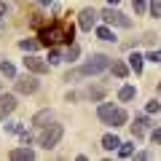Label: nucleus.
<instances>
[{"instance_id":"obj_1","label":"nucleus","mask_w":161,"mask_h":161,"mask_svg":"<svg viewBox=\"0 0 161 161\" xmlns=\"http://www.w3.org/2000/svg\"><path fill=\"white\" fill-rule=\"evenodd\" d=\"M110 64H113V59H110L108 54H92V57H89L83 64H80V67H75V70H67L64 80L70 83V80H78V78L99 75V73H105V70H110Z\"/></svg>"},{"instance_id":"obj_2","label":"nucleus","mask_w":161,"mask_h":161,"mask_svg":"<svg viewBox=\"0 0 161 161\" xmlns=\"http://www.w3.org/2000/svg\"><path fill=\"white\" fill-rule=\"evenodd\" d=\"M75 43V30L67 27V24H51V27L40 30V43L43 46H57V43Z\"/></svg>"},{"instance_id":"obj_3","label":"nucleus","mask_w":161,"mask_h":161,"mask_svg":"<svg viewBox=\"0 0 161 161\" xmlns=\"http://www.w3.org/2000/svg\"><path fill=\"white\" fill-rule=\"evenodd\" d=\"M62 137H64V126H62V124H57V121L38 129V145L43 150H54L59 142H62Z\"/></svg>"},{"instance_id":"obj_4","label":"nucleus","mask_w":161,"mask_h":161,"mask_svg":"<svg viewBox=\"0 0 161 161\" xmlns=\"http://www.w3.org/2000/svg\"><path fill=\"white\" fill-rule=\"evenodd\" d=\"M99 16H102V22H105V24H110V27H121V30H129V27H132V19L124 16V14H121L115 6L102 8V11H99Z\"/></svg>"},{"instance_id":"obj_5","label":"nucleus","mask_w":161,"mask_h":161,"mask_svg":"<svg viewBox=\"0 0 161 161\" xmlns=\"http://www.w3.org/2000/svg\"><path fill=\"white\" fill-rule=\"evenodd\" d=\"M14 86H16L19 94H35L40 89V80H38V75H35V73H30V70H27V75H16V78H14Z\"/></svg>"},{"instance_id":"obj_6","label":"nucleus","mask_w":161,"mask_h":161,"mask_svg":"<svg viewBox=\"0 0 161 161\" xmlns=\"http://www.w3.org/2000/svg\"><path fill=\"white\" fill-rule=\"evenodd\" d=\"M99 11L97 8H92V6H86V8H80V14H78V27L83 30V32H92L94 27H97V22H99Z\"/></svg>"},{"instance_id":"obj_7","label":"nucleus","mask_w":161,"mask_h":161,"mask_svg":"<svg viewBox=\"0 0 161 161\" xmlns=\"http://www.w3.org/2000/svg\"><path fill=\"white\" fill-rule=\"evenodd\" d=\"M22 62H24V70H30V73H35V75H46L48 70H51L48 59H40V57H35V54H27Z\"/></svg>"},{"instance_id":"obj_8","label":"nucleus","mask_w":161,"mask_h":161,"mask_svg":"<svg viewBox=\"0 0 161 161\" xmlns=\"http://www.w3.org/2000/svg\"><path fill=\"white\" fill-rule=\"evenodd\" d=\"M16 94H0V121H6L16 110Z\"/></svg>"},{"instance_id":"obj_9","label":"nucleus","mask_w":161,"mask_h":161,"mask_svg":"<svg viewBox=\"0 0 161 161\" xmlns=\"http://www.w3.org/2000/svg\"><path fill=\"white\" fill-rule=\"evenodd\" d=\"M8 158H11V161H32V158H35V150L30 148V145L11 148V150H8Z\"/></svg>"},{"instance_id":"obj_10","label":"nucleus","mask_w":161,"mask_h":161,"mask_svg":"<svg viewBox=\"0 0 161 161\" xmlns=\"http://www.w3.org/2000/svg\"><path fill=\"white\" fill-rule=\"evenodd\" d=\"M148 126H150V118H148V113H140V115H134V124H132V134L134 137H142L145 132H148Z\"/></svg>"},{"instance_id":"obj_11","label":"nucleus","mask_w":161,"mask_h":161,"mask_svg":"<svg viewBox=\"0 0 161 161\" xmlns=\"http://www.w3.org/2000/svg\"><path fill=\"white\" fill-rule=\"evenodd\" d=\"M126 59H129V70H132L134 75H140V73H142V67H145V54H140V51H132Z\"/></svg>"},{"instance_id":"obj_12","label":"nucleus","mask_w":161,"mask_h":161,"mask_svg":"<svg viewBox=\"0 0 161 161\" xmlns=\"http://www.w3.org/2000/svg\"><path fill=\"white\" fill-rule=\"evenodd\" d=\"M94 35H97L99 40H105V43H115V40H118L110 24H99V27H94Z\"/></svg>"},{"instance_id":"obj_13","label":"nucleus","mask_w":161,"mask_h":161,"mask_svg":"<svg viewBox=\"0 0 161 161\" xmlns=\"http://www.w3.org/2000/svg\"><path fill=\"white\" fill-rule=\"evenodd\" d=\"M115 108H118V105H113V102H99V108H97V118L102 121V124H108V121L113 118Z\"/></svg>"},{"instance_id":"obj_14","label":"nucleus","mask_w":161,"mask_h":161,"mask_svg":"<svg viewBox=\"0 0 161 161\" xmlns=\"http://www.w3.org/2000/svg\"><path fill=\"white\" fill-rule=\"evenodd\" d=\"M126 121H129V113L124 108H115V113H113V118L108 121V126H113V129H118V126H126Z\"/></svg>"},{"instance_id":"obj_15","label":"nucleus","mask_w":161,"mask_h":161,"mask_svg":"<svg viewBox=\"0 0 161 161\" xmlns=\"http://www.w3.org/2000/svg\"><path fill=\"white\" fill-rule=\"evenodd\" d=\"M134 97H137V86H132V83H124L118 89V102H132Z\"/></svg>"},{"instance_id":"obj_16","label":"nucleus","mask_w":161,"mask_h":161,"mask_svg":"<svg viewBox=\"0 0 161 161\" xmlns=\"http://www.w3.org/2000/svg\"><path fill=\"white\" fill-rule=\"evenodd\" d=\"M99 142H102V148H105V150H118L121 137H118V134H113V132H108L102 140H99Z\"/></svg>"},{"instance_id":"obj_17","label":"nucleus","mask_w":161,"mask_h":161,"mask_svg":"<svg viewBox=\"0 0 161 161\" xmlns=\"http://www.w3.org/2000/svg\"><path fill=\"white\" fill-rule=\"evenodd\" d=\"M110 73L115 75V78H126L129 75V64L121 62V59H113V64H110Z\"/></svg>"},{"instance_id":"obj_18","label":"nucleus","mask_w":161,"mask_h":161,"mask_svg":"<svg viewBox=\"0 0 161 161\" xmlns=\"http://www.w3.org/2000/svg\"><path fill=\"white\" fill-rule=\"evenodd\" d=\"M19 48H22L24 54H35L40 48V40H32V38H24V40H19Z\"/></svg>"},{"instance_id":"obj_19","label":"nucleus","mask_w":161,"mask_h":161,"mask_svg":"<svg viewBox=\"0 0 161 161\" xmlns=\"http://www.w3.org/2000/svg\"><path fill=\"white\" fill-rule=\"evenodd\" d=\"M59 62H64V51L62 48H57V46H51V51H48V64H59Z\"/></svg>"},{"instance_id":"obj_20","label":"nucleus","mask_w":161,"mask_h":161,"mask_svg":"<svg viewBox=\"0 0 161 161\" xmlns=\"http://www.w3.org/2000/svg\"><path fill=\"white\" fill-rule=\"evenodd\" d=\"M78 57H80V46L78 43H70L67 51H64V59H67V62H78Z\"/></svg>"},{"instance_id":"obj_21","label":"nucleus","mask_w":161,"mask_h":161,"mask_svg":"<svg viewBox=\"0 0 161 161\" xmlns=\"http://www.w3.org/2000/svg\"><path fill=\"white\" fill-rule=\"evenodd\" d=\"M118 156L121 158H132L134 156V142H121L118 145Z\"/></svg>"},{"instance_id":"obj_22","label":"nucleus","mask_w":161,"mask_h":161,"mask_svg":"<svg viewBox=\"0 0 161 161\" xmlns=\"http://www.w3.org/2000/svg\"><path fill=\"white\" fill-rule=\"evenodd\" d=\"M86 97L92 99V102H102V97H105V89H102V86H92V89L86 92Z\"/></svg>"},{"instance_id":"obj_23","label":"nucleus","mask_w":161,"mask_h":161,"mask_svg":"<svg viewBox=\"0 0 161 161\" xmlns=\"http://www.w3.org/2000/svg\"><path fill=\"white\" fill-rule=\"evenodd\" d=\"M0 73L6 75L8 80H14V78H16V67H14L11 62H0Z\"/></svg>"},{"instance_id":"obj_24","label":"nucleus","mask_w":161,"mask_h":161,"mask_svg":"<svg viewBox=\"0 0 161 161\" xmlns=\"http://www.w3.org/2000/svg\"><path fill=\"white\" fill-rule=\"evenodd\" d=\"M24 124L22 121H6V134H22Z\"/></svg>"},{"instance_id":"obj_25","label":"nucleus","mask_w":161,"mask_h":161,"mask_svg":"<svg viewBox=\"0 0 161 161\" xmlns=\"http://www.w3.org/2000/svg\"><path fill=\"white\" fill-rule=\"evenodd\" d=\"M35 132H38V126H35ZM35 132H27V126H24V129H22V134H19V142H22V145H32Z\"/></svg>"},{"instance_id":"obj_26","label":"nucleus","mask_w":161,"mask_h":161,"mask_svg":"<svg viewBox=\"0 0 161 161\" xmlns=\"http://www.w3.org/2000/svg\"><path fill=\"white\" fill-rule=\"evenodd\" d=\"M43 121H51V110H40V113L32 118V124L40 129V126H43Z\"/></svg>"},{"instance_id":"obj_27","label":"nucleus","mask_w":161,"mask_h":161,"mask_svg":"<svg viewBox=\"0 0 161 161\" xmlns=\"http://www.w3.org/2000/svg\"><path fill=\"white\" fill-rule=\"evenodd\" d=\"M148 11L153 19H161V0H150L148 3Z\"/></svg>"},{"instance_id":"obj_28","label":"nucleus","mask_w":161,"mask_h":161,"mask_svg":"<svg viewBox=\"0 0 161 161\" xmlns=\"http://www.w3.org/2000/svg\"><path fill=\"white\" fill-rule=\"evenodd\" d=\"M145 59H148V62H153V64H161V48L148 51V54H145Z\"/></svg>"},{"instance_id":"obj_29","label":"nucleus","mask_w":161,"mask_h":161,"mask_svg":"<svg viewBox=\"0 0 161 161\" xmlns=\"http://www.w3.org/2000/svg\"><path fill=\"white\" fill-rule=\"evenodd\" d=\"M132 8H134V14H145L148 11V0H132Z\"/></svg>"},{"instance_id":"obj_30","label":"nucleus","mask_w":161,"mask_h":161,"mask_svg":"<svg viewBox=\"0 0 161 161\" xmlns=\"http://www.w3.org/2000/svg\"><path fill=\"white\" fill-rule=\"evenodd\" d=\"M145 113L153 115V113H161V102H156V99H150L148 105H145Z\"/></svg>"},{"instance_id":"obj_31","label":"nucleus","mask_w":161,"mask_h":161,"mask_svg":"<svg viewBox=\"0 0 161 161\" xmlns=\"http://www.w3.org/2000/svg\"><path fill=\"white\" fill-rule=\"evenodd\" d=\"M150 140H153V145H161V126L150 132Z\"/></svg>"},{"instance_id":"obj_32","label":"nucleus","mask_w":161,"mask_h":161,"mask_svg":"<svg viewBox=\"0 0 161 161\" xmlns=\"http://www.w3.org/2000/svg\"><path fill=\"white\" fill-rule=\"evenodd\" d=\"M6 14H8V6H6V3H3V0H0V22L6 19Z\"/></svg>"},{"instance_id":"obj_33","label":"nucleus","mask_w":161,"mask_h":161,"mask_svg":"<svg viewBox=\"0 0 161 161\" xmlns=\"http://www.w3.org/2000/svg\"><path fill=\"white\" fill-rule=\"evenodd\" d=\"M134 158H140V161H145V158H150V153H148V150H140V153H134Z\"/></svg>"},{"instance_id":"obj_34","label":"nucleus","mask_w":161,"mask_h":161,"mask_svg":"<svg viewBox=\"0 0 161 161\" xmlns=\"http://www.w3.org/2000/svg\"><path fill=\"white\" fill-rule=\"evenodd\" d=\"M75 99H80L78 92H67V102H75Z\"/></svg>"},{"instance_id":"obj_35","label":"nucleus","mask_w":161,"mask_h":161,"mask_svg":"<svg viewBox=\"0 0 161 161\" xmlns=\"http://www.w3.org/2000/svg\"><path fill=\"white\" fill-rule=\"evenodd\" d=\"M38 3H40L43 8H46V6H54V0H38Z\"/></svg>"},{"instance_id":"obj_36","label":"nucleus","mask_w":161,"mask_h":161,"mask_svg":"<svg viewBox=\"0 0 161 161\" xmlns=\"http://www.w3.org/2000/svg\"><path fill=\"white\" fill-rule=\"evenodd\" d=\"M118 3H121V0H108V6H118Z\"/></svg>"},{"instance_id":"obj_37","label":"nucleus","mask_w":161,"mask_h":161,"mask_svg":"<svg viewBox=\"0 0 161 161\" xmlns=\"http://www.w3.org/2000/svg\"><path fill=\"white\" fill-rule=\"evenodd\" d=\"M156 92H158V94H161V83H158V86H156Z\"/></svg>"}]
</instances>
